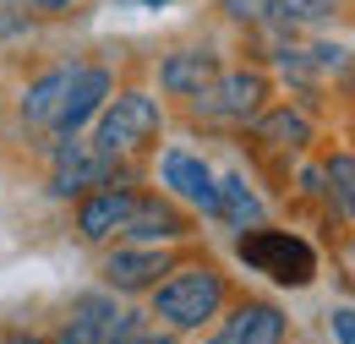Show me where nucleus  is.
<instances>
[{
  "instance_id": "1",
  "label": "nucleus",
  "mask_w": 355,
  "mask_h": 344,
  "mask_svg": "<svg viewBox=\"0 0 355 344\" xmlns=\"http://www.w3.org/2000/svg\"><path fill=\"white\" fill-rule=\"evenodd\" d=\"M230 301V284H224L219 268H208V262H191V268H175L170 262V273L153 284V317L164 322V328H202V322H214Z\"/></svg>"
},
{
  "instance_id": "2",
  "label": "nucleus",
  "mask_w": 355,
  "mask_h": 344,
  "mask_svg": "<svg viewBox=\"0 0 355 344\" xmlns=\"http://www.w3.org/2000/svg\"><path fill=\"white\" fill-rule=\"evenodd\" d=\"M235 257L246 262L252 273H268L284 290H306L311 279H317V252H311L301 235H290V230H263V224L241 230Z\"/></svg>"
},
{
  "instance_id": "3",
  "label": "nucleus",
  "mask_w": 355,
  "mask_h": 344,
  "mask_svg": "<svg viewBox=\"0 0 355 344\" xmlns=\"http://www.w3.org/2000/svg\"><path fill=\"white\" fill-rule=\"evenodd\" d=\"M93 121H98L93 126V148L110 153V159H126V153H142L164 131V110L148 93H121V98H104V110Z\"/></svg>"
},
{
  "instance_id": "4",
  "label": "nucleus",
  "mask_w": 355,
  "mask_h": 344,
  "mask_svg": "<svg viewBox=\"0 0 355 344\" xmlns=\"http://www.w3.org/2000/svg\"><path fill=\"white\" fill-rule=\"evenodd\" d=\"M110 180H126V175L115 170L110 153H98L93 142H77V137H60L55 164H49V191L55 197H83V191L110 186Z\"/></svg>"
},
{
  "instance_id": "5",
  "label": "nucleus",
  "mask_w": 355,
  "mask_h": 344,
  "mask_svg": "<svg viewBox=\"0 0 355 344\" xmlns=\"http://www.w3.org/2000/svg\"><path fill=\"white\" fill-rule=\"evenodd\" d=\"M268 98V77L263 71H219L214 83L191 98V110L202 121H252Z\"/></svg>"
},
{
  "instance_id": "6",
  "label": "nucleus",
  "mask_w": 355,
  "mask_h": 344,
  "mask_svg": "<svg viewBox=\"0 0 355 344\" xmlns=\"http://www.w3.org/2000/svg\"><path fill=\"white\" fill-rule=\"evenodd\" d=\"M110 87H115V83H110L104 66H77V71H71V87H66V98H60V110H55V121H49V131H55V137H77V131L104 110Z\"/></svg>"
},
{
  "instance_id": "7",
  "label": "nucleus",
  "mask_w": 355,
  "mask_h": 344,
  "mask_svg": "<svg viewBox=\"0 0 355 344\" xmlns=\"http://www.w3.org/2000/svg\"><path fill=\"white\" fill-rule=\"evenodd\" d=\"M132 203H137V191L126 180H121V186L110 180V186L83 191V203H77V235H83V241H110V235H121Z\"/></svg>"
},
{
  "instance_id": "8",
  "label": "nucleus",
  "mask_w": 355,
  "mask_h": 344,
  "mask_svg": "<svg viewBox=\"0 0 355 344\" xmlns=\"http://www.w3.org/2000/svg\"><path fill=\"white\" fill-rule=\"evenodd\" d=\"M164 273H170V252L164 246H121V252L104 257V284L121 290V295L153 290Z\"/></svg>"
},
{
  "instance_id": "9",
  "label": "nucleus",
  "mask_w": 355,
  "mask_h": 344,
  "mask_svg": "<svg viewBox=\"0 0 355 344\" xmlns=\"http://www.w3.org/2000/svg\"><path fill=\"white\" fill-rule=\"evenodd\" d=\"M121 235H132L142 246H170V241L191 235V224H186V214H180L170 197H137L126 224H121Z\"/></svg>"
},
{
  "instance_id": "10",
  "label": "nucleus",
  "mask_w": 355,
  "mask_h": 344,
  "mask_svg": "<svg viewBox=\"0 0 355 344\" xmlns=\"http://www.w3.org/2000/svg\"><path fill=\"white\" fill-rule=\"evenodd\" d=\"M159 180L175 191L180 203H197V208H202L208 218L219 214V197H214V170H208L197 153H186V148H170V153L159 159Z\"/></svg>"
},
{
  "instance_id": "11",
  "label": "nucleus",
  "mask_w": 355,
  "mask_h": 344,
  "mask_svg": "<svg viewBox=\"0 0 355 344\" xmlns=\"http://www.w3.org/2000/svg\"><path fill=\"white\" fill-rule=\"evenodd\" d=\"M208 344H284V311L268 301H246L224 317V328Z\"/></svg>"
},
{
  "instance_id": "12",
  "label": "nucleus",
  "mask_w": 355,
  "mask_h": 344,
  "mask_svg": "<svg viewBox=\"0 0 355 344\" xmlns=\"http://www.w3.org/2000/svg\"><path fill=\"white\" fill-rule=\"evenodd\" d=\"M214 77H219V55H214V49H175V55L159 66V87H164L170 98H197Z\"/></svg>"
},
{
  "instance_id": "13",
  "label": "nucleus",
  "mask_w": 355,
  "mask_h": 344,
  "mask_svg": "<svg viewBox=\"0 0 355 344\" xmlns=\"http://www.w3.org/2000/svg\"><path fill=\"white\" fill-rule=\"evenodd\" d=\"M115 301L110 295H98V290H88V295H77L71 301V317H66V328L55 334V344H104V334L115 328Z\"/></svg>"
},
{
  "instance_id": "14",
  "label": "nucleus",
  "mask_w": 355,
  "mask_h": 344,
  "mask_svg": "<svg viewBox=\"0 0 355 344\" xmlns=\"http://www.w3.org/2000/svg\"><path fill=\"white\" fill-rule=\"evenodd\" d=\"M71 71H77V66H55L39 83H28V93H22V121H28V126H49V121H55V110H60V98H66V87H71Z\"/></svg>"
},
{
  "instance_id": "15",
  "label": "nucleus",
  "mask_w": 355,
  "mask_h": 344,
  "mask_svg": "<svg viewBox=\"0 0 355 344\" xmlns=\"http://www.w3.org/2000/svg\"><path fill=\"white\" fill-rule=\"evenodd\" d=\"M214 197H219V214L224 224H235V230H252V224H263V197L241 180V175H224V180H214Z\"/></svg>"
},
{
  "instance_id": "16",
  "label": "nucleus",
  "mask_w": 355,
  "mask_h": 344,
  "mask_svg": "<svg viewBox=\"0 0 355 344\" xmlns=\"http://www.w3.org/2000/svg\"><path fill=\"white\" fill-rule=\"evenodd\" d=\"M257 137L273 142V148H306L311 142V121L301 115V110L279 104V110H263V115H257Z\"/></svg>"
},
{
  "instance_id": "17",
  "label": "nucleus",
  "mask_w": 355,
  "mask_h": 344,
  "mask_svg": "<svg viewBox=\"0 0 355 344\" xmlns=\"http://www.w3.org/2000/svg\"><path fill=\"white\" fill-rule=\"evenodd\" d=\"M339 11V0H268V17L284 22V28H311V22H328Z\"/></svg>"
},
{
  "instance_id": "18",
  "label": "nucleus",
  "mask_w": 355,
  "mask_h": 344,
  "mask_svg": "<svg viewBox=\"0 0 355 344\" xmlns=\"http://www.w3.org/2000/svg\"><path fill=\"white\" fill-rule=\"evenodd\" d=\"M322 180H328V191H334V208H339V218H350V197H355V159H350V153H334V159H328V170H322Z\"/></svg>"
},
{
  "instance_id": "19",
  "label": "nucleus",
  "mask_w": 355,
  "mask_h": 344,
  "mask_svg": "<svg viewBox=\"0 0 355 344\" xmlns=\"http://www.w3.org/2000/svg\"><path fill=\"white\" fill-rule=\"evenodd\" d=\"M104 344H175V339H170V334H153L142 311H121L115 328L104 334Z\"/></svg>"
},
{
  "instance_id": "20",
  "label": "nucleus",
  "mask_w": 355,
  "mask_h": 344,
  "mask_svg": "<svg viewBox=\"0 0 355 344\" xmlns=\"http://www.w3.org/2000/svg\"><path fill=\"white\" fill-rule=\"evenodd\" d=\"M224 11L235 22H268V0H224Z\"/></svg>"
},
{
  "instance_id": "21",
  "label": "nucleus",
  "mask_w": 355,
  "mask_h": 344,
  "mask_svg": "<svg viewBox=\"0 0 355 344\" xmlns=\"http://www.w3.org/2000/svg\"><path fill=\"white\" fill-rule=\"evenodd\" d=\"M33 22H28V11H11V6H0V44L6 39H22Z\"/></svg>"
},
{
  "instance_id": "22",
  "label": "nucleus",
  "mask_w": 355,
  "mask_h": 344,
  "mask_svg": "<svg viewBox=\"0 0 355 344\" xmlns=\"http://www.w3.org/2000/svg\"><path fill=\"white\" fill-rule=\"evenodd\" d=\"M328 328H334V344H355V311H350V306H339Z\"/></svg>"
},
{
  "instance_id": "23",
  "label": "nucleus",
  "mask_w": 355,
  "mask_h": 344,
  "mask_svg": "<svg viewBox=\"0 0 355 344\" xmlns=\"http://www.w3.org/2000/svg\"><path fill=\"white\" fill-rule=\"evenodd\" d=\"M22 6H33V11H71L77 0H22Z\"/></svg>"
},
{
  "instance_id": "24",
  "label": "nucleus",
  "mask_w": 355,
  "mask_h": 344,
  "mask_svg": "<svg viewBox=\"0 0 355 344\" xmlns=\"http://www.w3.org/2000/svg\"><path fill=\"white\" fill-rule=\"evenodd\" d=\"M0 344H44V339H39V334H22V328H11V334H6Z\"/></svg>"
},
{
  "instance_id": "25",
  "label": "nucleus",
  "mask_w": 355,
  "mask_h": 344,
  "mask_svg": "<svg viewBox=\"0 0 355 344\" xmlns=\"http://www.w3.org/2000/svg\"><path fill=\"white\" fill-rule=\"evenodd\" d=\"M121 6H148V11H159V6H170V0H121Z\"/></svg>"
}]
</instances>
